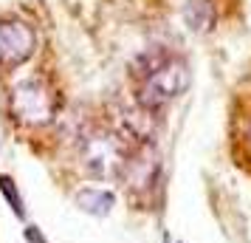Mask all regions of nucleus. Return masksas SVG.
<instances>
[{"label":"nucleus","instance_id":"obj_7","mask_svg":"<svg viewBox=\"0 0 251 243\" xmlns=\"http://www.w3.org/2000/svg\"><path fill=\"white\" fill-rule=\"evenodd\" d=\"M23 238H25V243H48L46 238H43V232L37 229V226H25Z\"/></svg>","mask_w":251,"mask_h":243},{"label":"nucleus","instance_id":"obj_6","mask_svg":"<svg viewBox=\"0 0 251 243\" xmlns=\"http://www.w3.org/2000/svg\"><path fill=\"white\" fill-rule=\"evenodd\" d=\"M0 195L9 201L14 215H23V198L17 192V184L12 181V175H0Z\"/></svg>","mask_w":251,"mask_h":243},{"label":"nucleus","instance_id":"obj_1","mask_svg":"<svg viewBox=\"0 0 251 243\" xmlns=\"http://www.w3.org/2000/svg\"><path fill=\"white\" fill-rule=\"evenodd\" d=\"M186 80H189L186 65L178 62V59H167L158 68L147 71V80H144L141 91H138V102L144 108H150V110H155L161 105H167L170 99H175L186 88Z\"/></svg>","mask_w":251,"mask_h":243},{"label":"nucleus","instance_id":"obj_4","mask_svg":"<svg viewBox=\"0 0 251 243\" xmlns=\"http://www.w3.org/2000/svg\"><path fill=\"white\" fill-rule=\"evenodd\" d=\"M85 162H88V167H91L96 175L110 178V175H116L122 167H125V156H122L119 144H116L110 136H102V139H91L88 141Z\"/></svg>","mask_w":251,"mask_h":243},{"label":"nucleus","instance_id":"obj_3","mask_svg":"<svg viewBox=\"0 0 251 243\" xmlns=\"http://www.w3.org/2000/svg\"><path fill=\"white\" fill-rule=\"evenodd\" d=\"M34 51V31L25 23H0V65H20Z\"/></svg>","mask_w":251,"mask_h":243},{"label":"nucleus","instance_id":"obj_8","mask_svg":"<svg viewBox=\"0 0 251 243\" xmlns=\"http://www.w3.org/2000/svg\"><path fill=\"white\" fill-rule=\"evenodd\" d=\"M167 243H175V241H170V238H167Z\"/></svg>","mask_w":251,"mask_h":243},{"label":"nucleus","instance_id":"obj_5","mask_svg":"<svg viewBox=\"0 0 251 243\" xmlns=\"http://www.w3.org/2000/svg\"><path fill=\"white\" fill-rule=\"evenodd\" d=\"M113 204H116V195L107 192V189H99V187H88V189L76 192V207L82 212H88V215H96V218L107 215L113 209Z\"/></svg>","mask_w":251,"mask_h":243},{"label":"nucleus","instance_id":"obj_2","mask_svg":"<svg viewBox=\"0 0 251 243\" xmlns=\"http://www.w3.org/2000/svg\"><path fill=\"white\" fill-rule=\"evenodd\" d=\"M12 113L25 122V125H43L54 113V102H51V91L40 80L20 82L12 93Z\"/></svg>","mask_w":251,"mask_h":243}]
</instances>
